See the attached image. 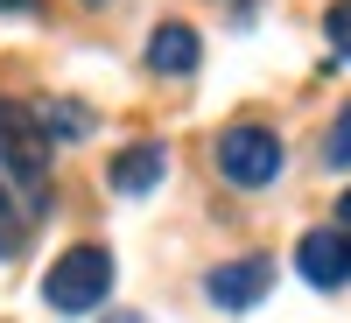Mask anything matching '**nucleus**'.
Listing matches in <instances>:
<instances>
[{"label": "nucleus", "instance_id": "nucleus-15", "mask_svg": "<svg viewBox=\"0 0 351 323\" xmlns=\"http://www.w3.org/2000/svg\"><path fill=\"white\" fill-rule=\"evenodd\" d=\"M84 8H106V0H84Z\"/></svg>", "mask_w": 351, "mask_h": 323}, {"label": "nucleus", "instance_id": "nucleus-3", "mask_svg": "<svg viewBox=\"0 0 351 323\" xmlns=\"http://www.w3.org/2000/svg\"><path fill=\"white\" fill-rule=\"evenodd\" d=\"M295 267H302L309 288H344V281H351V232H344V225H316V232H302Z\"/></svg>", "mask_w": 351, "mask_h": 323}, {"label": "nucleus", "instance_id": "nucleus-8", "mask_svg": "<svg viewBox=\"0 0 351 323\" xmlns=\"http://www.w3.org/2000/svg\"><path fill=\"white\" fill-rule=\"evenodd\" d=\"M21 239H28V218H21V204L0 190V260H8V253H21Z\"/></svg>", "mask_w": 351, "mask_h": 323}, {"label": "nucleus", "instance_id": "nucleus-9", "mask_svg": "<svg viewBox=\"0 0 351 323\" xmlns=\"http://www.w3.org/2000/svg\"><path fill=\"white\" fill-rule=\"evenodd\" d=\"M324 36H330L337 56H351V0H330L324 8Z\"/></svg>", "mask_w": 351, "mask_h": 323}, {"label": "nucleus", "instance_id": "nucleus-12", "mask_svg": "<svg viewBox=\"0 0 351 323\" xmlns=\"http://www.w3.org/2000/svg\"><path fill=\"white\" fill-rule=\"evenodd\" d=\"M21 8H28V0H0V14H21Z\"/></svg>", "mask_w": 351, "mask_h": 323}, {"label": "nucleus", "instance_id": "nucleus-14", "mask_svg": "<svg viewBox=\"0 0 351 323\" xmlns=\"http://www.w3.org/2000/svg\"><path fill=\"white\" fill-rule=\"evenodd\" d=\"M0 127H8V106H0Z\"/></svg>", "mask_w": 351, "mask_h": 323}, {"label": "nucleus", "instance_id": "nucleus-4", "mask_svg": "<svg viewBox=\"0 0 351 323\" xmlns=\"http://www.w3.org/2000/svg\"><path fill=\"white\" fill-rule=\"evenodd\" d=\"M274 288V260L267 253H246V260H225V267L204 274V296H211L218 309H253L260 296Z\"/></svg>", "mask_w": 351, "mask_h": 323}, {"label": "nucleus", "instance_id": "nucleus-1", "mask_svg": "<svg viewBox=\"0 0 351 323\" xmlns=\"http://www.w3.org/2000/svg\"><path fill=\"white\" fill-rule=\"evenodd\" d=\"M106 296H112V253H106V246H71L64 260H49L43 302H49L56 316H92Z\"/></svg>", "mask_w": 351, "mask_h": 323}, {"label": "nucleus", "instance_id": "nucleus-5", "mask_svg": "<svg viewBox=\"0 0 351 323\" xmlns=\"http://www.w3.org/2000/svg\"><path fill=\"white\" fill-rule=\"evenodd\" d=\"M162 176H169V155H162V141H134V148H120V155H112L106 183L120 190V197H141V190H155Z\"/></svg>", "mask_w": 351, "mask_h": 323}, {"label": "nucleus", "instance_id": "nucleus-13", "mask_svg": "<svg viewBox=\"0 0 351 323\" xmlns=\"http://www.w3.org/2000/svg\"><path fill=\"white\" fill-rule=\"evenodd\" d=\"M106 323H148V316H106Z\"/></svg>", "mask_w": 351, "mask_h": 323}, {"label": "nucleus", "instance_id": "nucleus-6", "mask_svg": "<svg viewBox=\"0 0 351 323\" xmlns=\"http://www.w3.org/2000/svg\"><path fill=\"white\" fill-rule=\"evenodd\" d=\"M197 56H204V43H197L190 21H162L155 36H148V71H155V77H190Z\"/></svg>", "mask_w": 351, "mask_h": 323}, {"label": "nucleus", "instance_id": "nucleus-2", "mask_svg": "<svg viewBox=\"0 0 351 323\" xmlns=\"http://www.w3.org/2000/svg\"><path fill=\"white\" fill-rule=\"evenodd\" d=\"M211 162H218L225 183H239V190H267L274 176H281V134H274V127H260V120H239V127H225V134H218Z\"/></svg>", "mask_w": 351, "mask_h": 323}, {"label": "nucleus", "instance_id": "nucleus-11", "mask_svg": "<svg viewBox=\"0 0 351 323\" xmlns=\"http://www.w3.org/2000/svg\"><path fill=\"white\" fill-rule=\"evenodd\" d=\"M337 225H344V232H351V190H344V197H337Z\"/></svg>", "mask_w": 351, "mask_h": 323}, {"label": "nucleus", "instance_id": "nucleus-7", "mask_svg": "<svg viewBox=\"0 0 351 323\" xmlns=\"http://www.w3.org/2000/svg\"><path fill=\"white\" fill-rule=\"evenodd\" d=\"M36 127L49 134V148H56V141L92 134V112H84V106H71V99H43V106H36Z\"/></svg>", "mask_w": 351, "mask_h": 323}, {"label": "nucleus", "instance_id": "nucleus-10", "mask_svg": "<svg viewBox=\"0 0 351 323\" xmlns=\"http://www.w3.org/2000/svg\"><path fill=\"white\" fill-rule=\"evenodd\" d=\"M324 155H330L337 169L351 162V99H344V112H337V120H330V148H324Z\"/></svg>", "mask_w": 351, "mask_h": 323}]
</instances>
